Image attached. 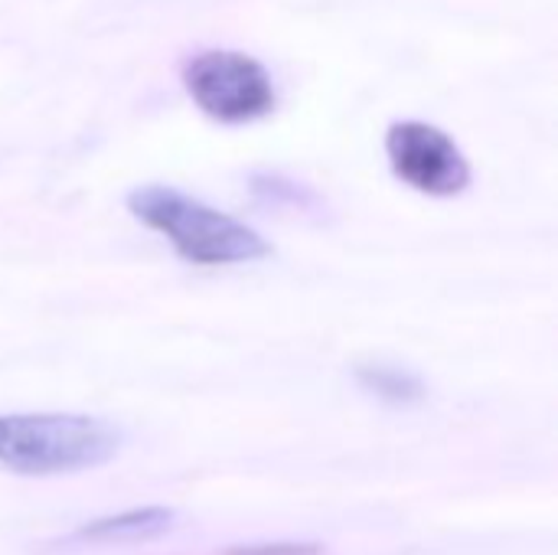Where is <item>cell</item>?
Returning a JSON list of instances; mask_svg holds the SVG:
<instances>
[{"mask_svg": "<svg viewBox=\"0 0 558 555\" xmlns=\"http://www.w3.org/2000/svg\"><path fill=\"white\" fill-rule=\"evenodd\" d=\"M128 209L144 226L167 236L177 255L193 265H242L271 255V245L252 226L173 186H137L128 196Z\"/></svg>", "mask_w": 558, "mask_h": 555, "instance_id": "obj_1", "label": "cell"}, {"mask_svg": "<svg viewBox=\"0 0 558 555\" xmlns=\"http://www.w3.org/2000/svg\"><path fill=\"white\" fill-rule=\"evenodd\" d=\"M121 432L105 419L39 412L0 415V464L16 474H75L108 464Z\"/></svg>", "mask_w": 558, "mask_h": 555, "instance_id": "obj_2", "label": "cell"}, {"mask_svg": "<svg viewBox=\"0 0 558 555\" xmlns=\"http://www.w3.org/2000/svg\"><path fill=\"white\" fill-rule=\"evenodd\" d=\"M190 98L222 124H245L275 108V85L268 69L248 52L209 49L183 65Z\"/></svg>", "mask_w": 558, "mask_h": 555, "instance_id": "obj_3", "label": "cell"}, {"mask_svg": "<svg viewBox=\"0 0 558 555\" xmlns=\"http://www.w3.org/2000/svg\"><path fill=\"white\" fill-rule=\"evenodd\" d=\"M386 157L402 183L428 196H458L471 183V164L461 147L425 121H396L386 131Z\"/></svg>", "mask_w": 558, "mask_h": 555, "instance_id": "obj_4", "label": "cell"}, {"mask_svg": "<svg viewBox=\"0 0 558 555\" xmlns=\"http://www.w3.org/2000/svg\"><path fill=\"white\" fill-rule=\"evenodd\" d=\"M173 527V510L167 507H141V510H124L114 517H101L88 527H82L72 540L75 543H137V540H154Z\"/></svg>", "mask_w": 558, "mask_h": 555, "instance_id": "obj_5", "label": "cell"}, {"mask_svg": "<svg viewBox=\"0 0 558 555\" xmlns=\"http://www.w3.org/2000/svg\"><path fill=\"white\" fill-rule=\"evenodd\" d=\"M360 379L379 393V396H389V399H415L418 396V383L399 370H386V366H369V370H360Z\"/></svg>", "mask_w": 558, "mask_h": 555, "instance_id": "obj_6", "label": "cell"}, {"mask_svg": "<svg viewBox=\"0 0 558 555\" xmlns=\"http://www.w3.org/2000/svg\"><path fill=\"white\" fill-rule=\"evenodd\" d=\"M226 555H324V546H317V543H262V546L229 550Z\"/></svg>", "mask_w": 558, "mask_h": 555, "instance_id": "obj_7", "label": "cell"}]
</instances>
